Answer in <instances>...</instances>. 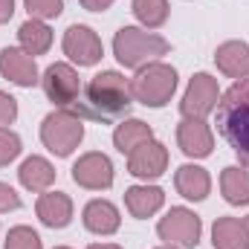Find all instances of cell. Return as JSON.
Segmentation results:
<instances>
[{"label": "cell", "mask_w": 249, "mask_h": 249, "mask_svg": "<svg viewBox=\"0 0 249 249\" xmlns=\"http://www.w3.org/2000/svg\"><path fill=\"white\" fill-rule=\"evenodd\" d=\"M133 105L130 78H124L116 70H105L90 78L84 87V102L78 105V116L96 119V122H113L124 116Z\"/></svg>", "instance_id": "cell-1"}, {"label": "cell", "mask_w": 249, "mask_h": 249, "mask_svg": "<svg viewBox=\"0 0 249 249\" xmlns=\"http://www.w3.org/2000/svg\"><path fill=\"white\" fill-rule=\"evenodd\" d=\"M217 130L249 165V75L235 81L217 102Z\"/></svg>", "instance_id": "cell-2"}, {"label": "cell", "mask_w": 249, "mask_h": 249, "mask_svg": "<svg viewBox=\"0 0 249 249\" xmlns=\"http://www.w3.org/2000/svg\"><path fill=\"white\" fill-rule=\"evenodd\" d=\"M168 50L171 44L162 35L139 29V26H122L113 38V55L127 70H142L148 64L160 61L162 55H168Z\"/></svg>", "instance_id": "cell-3"}, {"label": "cell", "mask_w": 249, "mask_h": 249, "mask_svg": "<svg viewBox=\"0 0 249 249\" xmlns=\"http://www.w3.org/2000/svg\"><path fill=\"white\" fill-rule=\"evenodd\" d=\"M130 93H133V102L145 107H165L177 93V70L162 61L148 64L136 70V75L130 78Z\"/></svg>", "instance_id": "cell-4"}, {"label": "cell", "mask_w": 249, "mask_h": 249, "mask_svg": "<svg viewBox=\"0 0 249 249\" xmlns=\"http://www.w3.org/2000/svg\"><path fill=\"white\" fill-rule=\"evenodd\" d=\"M84 139V122L72 110H53L41 122V142L50 154L70 157Z\"/></svg>", "instance_id": "cell-5"}, {"label": "cell", "mask_w": 249, "mask_h": 249, "mask_svg": "<svg viewBox=\"0 0 249 249\" xmlns=\"http://www.w3.org/2000/svg\"><path fill=\"white\" fill-rule=\"evenodd\" d=\"M41 87L47 93V99L58 107V110H72L78 113V105H81V78L78 72L64 61L50 64L41 75Z\"/></svg>", "instance_id": "cell-6"}, {"label": "cell", "mask_w": 249, "mask_h": 249, "mask_svg": "<svg viewBox=\"0 0 249 249\" xmlns=\"http://www.w3.org/2000/svg\"><path fill=\"white\" fill-rule=\"evenodd\" d=\"M200 232L203 223L200 217L186 209V206H174L160 223H157V235L168 244V247H180V249H194L200 244Z\"/></svg>", "instance_id": "cell-7"}, {"label": "cell", "mask_w": 249, "mask_h": 249, "mask_svg": "<svg viewBox=\"0 0 249 249\" xmlns=\"http://www.w3.org/2000/svg\"><path fill=\"white\" fill-rule=\"evenodd\" d=\"M220 102V87H217V78L209 75V72H197L191 81H188L186 93H183V102H180V113L183 119H206Z\"/></svg>", "instance_id": "cell-8"}, {"label": "cell", "mask_w": 249, "mask_h": 249, "mask_svg": "<svg viewBox=\"0 0 249 249\" xmlns=\"http://www.w3.org/2000/svg\"><path fill=\"white\" fill-rule=\"evenodd\" d=\"M61 47H64V55L72 64H78V67H93V64L102 61V55H105V47H102L99 35L90 26H84V23H72L64 32Z\"/></svg>", "instance_id": "cell-9"}, {"label": "cell", "mask_w": 249, "mask_h": 249, "mask_svg": "<svg viewBox=\"0 0 249 249\" xmlns=\"http://www.w3.org/2000/svg\"><path fill=\"white\" fill-rule=\"evenodd\" d=\"M72 180H75V186L90 188V191L110 188L113 186V162H110V157H105L99 151L81 154L78 162L72 165Z\"/></svg>", "instance_id": "cell-10"}, {"label": "cell", "mask_w": 249, "mask_h": 249, "mask_svg": "<svg viewBox=\"0 0 249 249\" xmlns=\"http://www.w3.org/2000/svg\"><path fill=\"white\" fill-rule=\"evenodd\" d=\"M165 168H168V148L157 139H151L127 154V174H133L136 180H145V183L157 180L165 174Z\"/></svg>", "instance_id": "cell-11"}, {"label": "cell", "mask_w": 249, "mask_h": 249, "mask_svg": "<svg viewBox=\"0 0 249 249\" xmlns=\"http://www.w3.org/2000/svg\"><path fill=\"white\" fill-rule=\"evenodd\" d=\"M0 75L18 87H35L41 81L35 58L29 53H23L20 47H3L0 50Z\"/></svg>", "instance_id": "cell-12"}, {"label": "cell", "mask_w": 249, "mask_h": 249, "mask_svg": "<svg viewBox=\"0 0 249 249\" xmlns=\"http://www.w3.org/2000/svg\"><path fill=\"white\" fill-rule=\"evenodd\" d=\"M177 145L191 160H206L214 151V133L206 119H183L177 124Z\"/></svg>", "instance_id": "cell-13"}, {"label": "cell", "mask_w": 249, "mask_h": 249, "mask_svg": "<svg viewBox=\"0 0 249 249\" xmlns=\"http://www.w3.org/2000/svg\"><path fill=\"white\" fill-rule=\"evenodd\" d=\"M35 212L44 226L50 229H64L72 220V200L64 191H44L35 203Z\"/></svg>", "instance_id": "cell-14"}, {"label": "cell", "mask_w": 249, "mask_h": 249, "mask_svg": "<svg viewBox=\"0 0 249 249\" xmlns=\"http://www.w3.org/2000/svg\"><path fill=\"white\" fill-rule=\"evenodd\" d=\"M81 220H84V226H87V232H93V235H113V232H119V226H122V217H119V209L110 203V200H90L87 206H84V214H81Z\"/></svg>", "instance_id": "cell-15"}, {"label": "cell", "mask_w": 249, "mask_h": 249, "mask_svg": "<svg viewBox=\"0 0 249 249\" xmlns=\"http://www.w3.org/2000/svg\"><path fill=\"white\" fill-rule=\"evenodd\" d=\"M214 64L223 75L241 81L249 75V44L247 41H226L217 47L214 53Z\"/></svg>", "instance_id": "cell-16"}, {"label": "cell", "mask_w": 249, "mask_h": 249, "mask_svg": "<svg viewBox=\"0 0 249 249\" xmlns=\"http://www.w3.org/2000/svg\"><path fill=\"white\" fill-rule=\"evenodd\" d=\"M162 203H165V191L157 186H148V183L145 186H130L124 191V206L136 220H145V217L157 214L162 209Z\"/></svg>", "instance_id": "cell-17"}, {"label": "cell", "mask_w": 249, "mask_h": 249, "mask_svg": "<svg viewBox=\"0 0 249 249\" xmlns=\"http://www.w3.org/2000/svg\"><path fill=\"white\" fill-rule=\"evenodd\" d=\"M18 180H20V186L26 188V191L44 194V191H50V186L55 183V168H53V162L44 160V157H29V160L20 162Z\"/></svg>", "instance_id": "cell-18"}, {"label": "cell", "mask_w": 249, "mask_h": 249, "mask_svg": "<svg viewBox=\"0 0 249 249\" xmlns=\"http://www.w3.org/2000/svg\"><path fill=\"white\" fill-rule=\"evenodd\" d=\"M174 186H177V191H180L186 200L200 203V200H206L209 191H212V177H209L206 168L188 162V165H180V168H177V174H174Z\"/></svg>", "instance_id": "cell-19"}, {"label": "cell", "mask_w": 249, "mask_h": 249, "mask_svg": "<svg viewBox=\"0 0 249 249\" xmlns=\"http://www.w3.org/2000/svg\"><path fill=\"white\" fill-rule=\"evenodd\" d=\"M212 244H214V249H249V235L244 220L217 217L212 226Z\"/></svg>", "instance_id": "cell-20"}, {"label": "cell", "mask_w": 249, "mask_h": 249, "mask_svg": "<svg viewBox=\"0 0 249 249\" xmlns=\"http://www.w3.org/2000/svg\"><path fill=\"white\" fill-rule=\"evenodd\" d=\"M18 41H20V50L29 53V55L35 58V55H44V53L53 47V29H50L44 20L29 18L26 23H20V29H18Z\"/></svg>", "instance_id": "cell-21"}, {"label": "cell", "mask_w": 249, "mask_h": 249, "mask_svg": "<svg viewBox=\"0 0 249 249\" xmlns=\"http://www.w3.org/2000/svg\"><path fill=\"white\" fill-rule=\"evenodd\" d=\"M151 139H154V130H151V124H145L142 119H124V122H119L116 130H113V145H116V151H122V154L136 151L139 145H145V142H151Z\"/></svg>", "instance_id": "cell-22"}, {"label": "cell", "mask_w": 249, "mask_h": 249, "mask_svg": "<svg viewBox=\"0 0 249 249\" xmlns=\"http://www.w3.org/2000/svg\"><path fill=\"white\" fill-rule=\"evenodd\" d=\"M220 191L229 206H249V171L241 165H229L220 174Z\"/></svg>", "instance_id": "cell-23"}, {"label": "cell", "mask_w": 249, "mask_h": 249, "mask_svg": "<svg viewBox=\"0 0 249 249\" xmlns=\"http://www.w3.org/2000/svg\"><path fill=\"white\" fill-rule=\"evenodd\" d=\"M130 12L136 15V20L145 29H160V26H165L171 9H168V0H133Z\"/></svg>", "instance_id": "cell-24"}, {"label": "cell", "mask_w": 249, "mask_h": 249, "mask_svg": "<svg viewBox=\"0 0 249 249\" xmlns=\"http://www.w3.org/2000/svg\"><path fill=\"white\" fill-rule=\"evenodd\" d=\"M3 249H44V247H41V238H38L35 229H29V226H15V229H9Z\"/></svg>", "instance_id": "cell-25"}, {"label": "cell", "mask_w": 249, "mask_h": 249, "mask_svg": "<svg viewBox=\"0 0 249 249\" xmlns=\"http://www.w3.org/2000/svg\"><path fill=\"white\" fill-rule=\"evenodd\" d=\"M23 6L35 20H53L64 12V0H23Z\"/></svg>", "instance_id": "cell-26"}, {"label": "cell", "mask_w": 249, "mask_h": 249, "mask_svg": "<svg viewBox=\"0 0 249 249\" xmlns=\"http://www.w3.org/2000/svg\"><path fill=\"white\" fill-rule=\"evenodd\" d=\"M20 157V136L9 127H0V168Z\"/></svg>", "instance_id": "cell-27"}, {"label": "cell", "mask_w": 249, "mask_h": 249, "mask_svg": "<svg viewBox=\"0 0 249 249\" xmlns=\"http://www.w3.org/2000/svg\"><path fill=\"white\" fill-rule=\"evenodd\" d=\"M15 119H18V99L0 90V127H9Z\"/></svg>", "instance_id": "cell-28"}, {"label": "cell", "mask_w": 249, "mask_h": 249, "mask_svg": "<svg viewBox=\"0 0 249 249\" xmlns=\"http://www.w3.org/2000/svg\"><path fill=\"white\" fill-rule=\"evenodd\" d=\"M15 209H20V194L12 186L0 183V214L3 212H15Z\"/></svg>", "instance_id": "cell-29"}, {"label": "cell", "mask_w": 249, "mask_h": 249, "mask_svg": "<svg viewBox=\"0 0 249 249\" xmlns=\"http://www.w3.org/2000/svg\"><path fill=\"white\" fill-rule=\"evenodd\" d=\"M81 6L87 12H107L113 6V0H81Z\"/></svg>", "instance_id": "cell-30"}, {"label": "cell", "mask_w": 249, "mask_h": 249, "mask_svg": "<svg viewBox=\"0 0 249 249\" xmlns=\"http://www.w3.org/2000/svg\"><path fill=\"white\" fill-rule=\"evenodd\" d=\"M12 15H15V0H0V23L12 20Z\"/></svg>", "instance_id": "cell-31"}, {"label": "cell", "mask_w": 249, "mask_h": 249, "mask_svg": "<svg viewBox=\"0 0 249 249\" xmlns=\"http://www.w3.org/2000/svg\"><path fill=\"white\" fill-rule=\"evenodd\" d=\"M87 249H122V247H116V244H90Z\"/></svg>", "instance_id": "cell-32"}, {"label": "cell", "mask_w": 249, "mask_h": 249, "mask_svg": "<svg viewBox=\"0 0 249 249\" xmlns=\"http://www.w3.org/2000/svg\"><path fill=\"white\" fill-rule=\"evenodd\" d=\"M244 226H247V235H249V217H244Z\"/></svg>", "instance_id": "cell-33"}, {"label": "cell", "mask_w": 249, "mask_h": 249, "mask_svg": "<svg viewBox=\"0 0 249 249\" xmlns=\"http://www.w3.org/2000/svg\"><path fill=\"white\" fill-rule=\"evenodd\" d=\"M157 249H180V247H168V244H165V247H157Z\"/></svg>", "instance_id": "cell-34"}, {"label": "cell", "mask_w": 249, "mask_h": 249, "mask_svg": "<svg viewBox=\"0 0 249 249\" xmlns=\"http://www.w3.org/2000/svg\"><path fill=\"white\" fill-rule=\"evenodd\" d=\"M55 249H70V247H55Z\"/></svg>", "instance_id": "cell-35"}]
</instances>
